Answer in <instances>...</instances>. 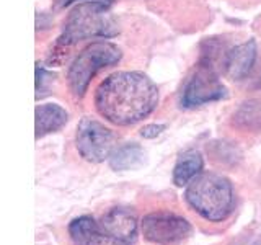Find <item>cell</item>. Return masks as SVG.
<instances>
[{"label":"cell","instance_id":"8","mask_svg":"<svg viewBox=\"0 0 261 245\" xmlns=\"http://www.w3.org/2000/svg\"><path fill=\"white\" fill-rule=\"evenodd\" d=\"M258 56V46L253 39L245 41L242 44H237L235 47L228 49L222 67L224 74L232 80H242L251 72L253 65L256 62Z\"/></svg>","mask_w":261,"mask_h":245},{"label":"cell","instance_id":"3","mask_svg":"<svg viewBox=\"0 0 261 245\" xmlns=\"http://www.w3.org/2000/svg\"><path fill=\"white\" fill-rule=\"evenodd\" d=\"M118 31V23L113 18L108 4L84 2L70 10L57 44L72 46L84 39L113 38Z\"/></svg>","mask_w":261,"mask_h":245},{"label":"cell","instance_id":"11","mask_svg":"<svg viewBox=\"0 0 261 245\" xmlns=\"http://www.w3.org/2000/svg\"><path fill=\"white\" fill-rule=\"evenodd\" d=\"M204 160L198 151H186L178 157L173 168V183L176 186H188L193 180L202 174Z\"/></svg>","mask_w":261,"mask_h":245},{"label":"cell","instance_id":"16","mask_svg":"<svg viewBox=\"0 0 261 245\" xmlns=\"http://www.w3.org/2000/svg\"><path fill=\"white\" fill-rule=\"evenodd\" d=\"M88 245H130V242L116 239V237L101 232V229H100V232L93 235V239L88 242Z\"/></svg>","mask_w":261,"mask_h":245},{"label":"cell","instance_id":"7","mask_svg":"<svg viewBox=\"0 0 261 245\" xmlns=\"http://www.w3.org/2000/svg\"><path fill=\"white\" fill-rule=\"evenodd\" d=\"M191 232V224L173 212H152L142 219L145 240L157 245H178L185 242Z\"/></svg>","mask_w":261,"mask_h":245},{"label":"cell","instance_id":"17","mask_svg":"<svg viewBox=\"0 0 261 245\" xmlns=\"http://www.w3.org/2000/svg\"><path fill=\"white\" fill-rule=\"evenodd\" d=\"M165 125H147L141 129V136L145 139H155L165 131Z\"/></svg>","mask_w":261,"mask_h":245},{"label":"cell","instance_id":"18","mask_svg":"<svg viewBox=\"0 0 261 245\" xmlns=\"http://www.w3.org/2000/svg\"><path fill=\"white\" fill-rule=\"evenodd\" d=\"M75 2H82V0H57V5H59L61 8H64V7H69L72 4H75ZM84 2H103V4L111 5L114 0H84Z\"/></svg>","mask_w":261,"mask_h":245},{"label":"cell","instance_id":"6","mask_svg":"<svg viewBox=\"0 0 261 245\" xmlns=\"http://www.w3.org/2000/svg\"><path fill=\"white\" fill-rule=\"evenodd\" d=\"M116 142L118 136L103 122L90 116L80 119L75 134V145L79 154L87 162L100 163L110 159L111 154L116 151Z\"/></svg>","mask_w":261,"mask_h":245},{"label":"cell","instance_id":"5","mask_svg":"<svg viewBox=\"0 0 261 245\" xmlns=\"http://www.w3.org/2000/svg\"><path fill=\"white\" fill-rule=\"evenodd\" d=\"M225 96L227 88L216 74L212 61L202 57L190 79L186 80L181 96H179V105L181 108L191 110L211 102H219Z\"/></svg>","mask_w":261,"mask_h":245},{"label":"cell","instance_id":"9","mask_svg":"<svg viewBox=\"0 0 261 245\" xmlns=\"http://www.w3.org/2000/svg\"><path fill=\"white\" fill-rule=\"evenodd\" d=\"M101 232L133 242L137 235V219L127 208H113L100 220Z\"/></svg>","mask_w":261,"mask_h":245},{"label":"cell","instance_id":"15","mask_svg":"<svg viewBox=\"0 0 261 245\" xmlns=\"http://www.w3.org/2000/svg\"><path fill=\"white\" fill-rule=\"evenodd\" d=\"M56 76L53 72L46 70L43 64L36 65V100L43 98L49 93V87L53 85Z\"/></svg>","mask_w":261,"mask_h":245},{"label":"cell","instance_id":"1","mask_svg":"<svg viewBox=\"0 0 261 245\" xmlns=\"http://www.w3.org/2000/svg\"><path fill=\"white\" fill-rule=\"evenodd\" d=\"M159 105V88L142 72L119 70L108 76L95 92V108L116 126L145 119Z\"/></svg>","mask_w":261,"mask_h":245},{"label":"cell","instance_id":"10","mask_svg":"<svg viewBox=\"0 0 261 245\" xmlns=\"http://www.w3.org/2000/svg\"><path fill=\"white\" fill-rule=\"evenodd\" d=\"M35 116H36V125H35L36 139L56 133V131H59L69 121V113L57 103L38 105Z\"/></svg>","mask_w":261,"mask_h":245},{"label":"cell","instance_id":"2","mask_svg":"<svg viewBox=\"0 0 261 245\" xmlns=\"http://www.w3.org/2000/svg\"><path fill=\"white\" fill-rule=\"evenodd\" d=\"M185 200L204 219L219 223L233 209V188L230 180L219 174H199L186 186Z\"/></svg>","mask_w":261,"mask_h":245},{"label":"cell","instance_id":"12","mask_svg":"<svg viewBox=\"0 0 261 245\" xmlns=\"http://www.w3.org/2000/svg\"><path fill=\"white\" fill-rule=\"evenodd\" d=\"M145 152L137 142H127L122 144L121 147H116V151L111 154L110 167L116 172H124V170H134L139 168L144 163Z\"/></svg>","mask_w":261,"mask_h":245},{"label":"cell","instance_id":"13","mask_svg":"<svg viewBox=\"0 0 261 245\" xmlns=\"http://www.w3.org/2000/svg\"><path fill=\"white\" fill-rule=\"evenodd\" d=\"M232 125L242 131H261V100H245L232 116Z\"/></svg>","mask_w":261,"mask_h":245},{"label":"cell","instance_id":"4","mask_svg":"<svg viewBox=\"0 0 261 245\" xmlns=\"http://www.w3.org/2000/svg\"><path fill=\"white\" fill-rule=\"evenodd\" d=\"M121 57V49L116 44L108 43V41H95V43L82 49L69 65L67 72L69 88L73 96H84L88 90L90 82L96 74L101 69L118 64Z\"/></svg>","mask_w":261,"mask_h":245},{"label":"cell","instance_id":"14","mask_svg":"<svg viewBox=\"0 0 261 245\" xmlns=\"http://www.w3.org/2000/svg\"><path fill=\"white\" fill-rule=\"evenodd\" d=\"M100 232V223L90 216H80L69 224L70 239L75 245H88L93 235Z\"/></svg>","mask_w":261,"mask_h":245}]
</instances>
